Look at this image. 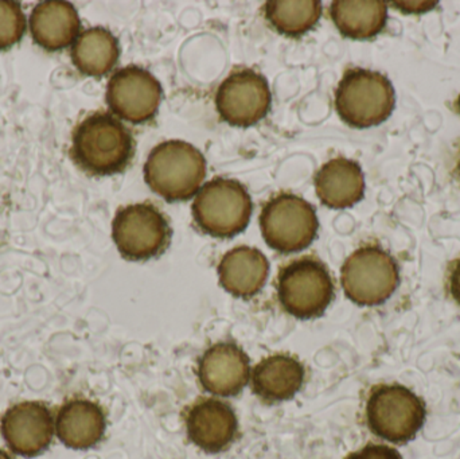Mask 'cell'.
Wrapping results in <instances>:
<instances>
[{
	"instance_id": "obj_18",
	"label": "cell",
	"mask_w": 460,
	"mask_h": 459,
	"mask_svg": "<svg viewBox=\"0 0 460 459\" xmlns=\"http://www.w3.org/2000/svg\"><path fill=\"white\" fill-rule=\"evenodd\" d=\"M81 21L75 5L62 0L38 3L30 18L32 40L49 51L67 48L80 31Z\"/></svg>"
},
{
	"instance_id": "obj_1",
	"label": "cell",
	"mask_w": 460,
	"mask_h": 459,
	"mask_svg": "<svg viewBox=\"0 0 460 459\" xmlns=\"http://www.w3.org/2000/svg\"><path fill=\"white\" fill-rule=\"evenodd\" d=\"M134 155L131 131L111 113H92L75 127L72 156L88 174L108 177L123 172Z\"/></svg>"
},
{
	"instance_id": "obj_9",
	"label": "cell",
	"mask_w": 460,
	"mask_h": 459,
	"mask_svg": "<svg viewBox=\"0 0 460 459\" xmlns=\"http://www.w3.org/2000/svg\"><path fill=\"white\" fill-rule=\"evenodd\" d=\"M172 236L166 216L150 202L121 207L113 218V242L127 260H150L162 255L169 248Z\"/></svg>"
},
{
	"instance_id": "obj_23",
	"label": "cell",
	"mask_w": 460,
	"mask_h": 459,
	"mask_svg": "<svg viewBox=\"0 0 460 459\" xmlns=\"http://www.w3.org/2000/svg\"><path fill=\"white\" fill-rule=\"evenodd\" d=\"M26 31V16L21 3L0 0V50L18 43Z\"/></svg>"
},
{
	"instance_id": "obj_12",
	"label": "cell",
	"mask_w": 460,
	"mask_h": 459,
	"mask_svg": "<svg viewBox=\"0 0 460 459\" xmlns=\"http://www.w3.org/2000/svg\"><path fill=\"white\" fill-rule=\"evenodd\" d=\"M0 431L11 452L21 457L31 458L49 449L56 428L53 415L46 404L22 402L3 414Z\"/></svg>"
},
{
	"instance_id": "obj_4",
	"label": "cell",
	"mask_w": 460,
	"mask_h": 459,
	"mask_svg": "<svg viewBox=\"0 0 460 459\" xmlns=\"http://www.w3.org/2000/svg\"><path fill=\"white\" fill-rule=\"evenodd\" d=\"M391 81L373 70L349 69L335 92V110L346 124L357 128L378 126L394 110Z\"/></svg>"
},
{
	"instance_id": "obj_8",
	"label": "cell",
	"mask_w": 460,
	"mask_h": 459,
	"mask_svg": "<svg viewBox=\"0 0 460 459\" xmlns=\"http://www.w3.org/2000/svg\"><path fill=\"white\" fill-rule=\"evenodd\" d=\"M260 228L268 247L280 253L300 252L318 234V216L302 197L280 193L265 202Z\"/></svg>"
},
{
	"instance_id": "obj_2",
	"label": "cell",
	"mask_w": 460,
	"mask_h": 459,
	"mask_svg": "<svg viewBox=\"0 0 460 459\" xmlns=\"http://www.w3.org/2000/svg\"><path fill=\"white\" fill-rule=\"evenodd\" d=\"M207 159L183 140H167L153 148L145 164V180L154 193L169 202L188 201L204 183Z\"/></svg>"
},
{
	"instance_id": "obj_24",
	"label": "cell",
	"mask_w": 460,
	"mask_h": 459,
	"mask_svg": "<svg viewBox=\"0 0 460 459\" xmlns=\"http://www.w3.org/2000/svg\"><path fill=\"white\" fill-rule=\"evenodd\" d=\"M346 459H402L400 453L386 445H367Z\"/></svg>"
},
{
	"instance_id": "obj_14",
	"label": "cell",
	"mask_w": 460,
	"mask_h": 459,
	"mask_svg": "<svg viewBox=\"0 0 460 459\" xmlns=\"http://www.w3.org/2000/svg\"><path fill=\"white\" fill-rule=\"evenodd\" d=\"M189 439L207 453H220L234 441L238 420L232 407L220 399L205 398L189 407L185 418Z\"/></svg>"
},
{
	"instance_id": "obj_27",
	"label": "cell",
	"mask_w": 460,
	"mask_h": 459,
	"mask_svg": "<svg viewBox=\"0 0 460 459\" xmlns=\"http://www.w3.org/2000/svg\"><path fill=\"white\" fill-rule=\"evenodd\" d=\"M458 107H459V110H460V96H459V99H458Z\"/></svg>"
},
{
	"instance_id": "obj_7",
	"label": "cell",
	"mask_w": 460,
	"mask_h": 459,
	"mask_svg": "<svg viewBox=\"0 0 460 459\" xmlns=\"http://www.w3.org/2000/svg\"><path fill=\"white\" fill-rule=\"evenodd\" d=\"M399 280L397 261L378 245L354 251L341 269L343 291L358 306L384 304L396 291Z\"/></svg>"
},
{
	"instance_id": "obj_16",
	"label": "cell",
	"mask_w": 460,
	"mask_h": 459,
	"mask_svg": "<svg viewBox=\"0 0 460 459\" xmlns=\"http://www.w3.org/2000/svg\"><path fill=\"white\" fill-rule=\"evenodd\" d=\"M305 369L295 356L276 353L252 369L253 393L261 401L278 403L294 398L305 384Z\"/></svg>"
},
{
	"instance_id": "obj_20",
	"label": "cell",
	"mask_w": 460,
	"mask_h": 459,
	"mask_svg": "<svg viewBox=\"0 0 460 459\" xmlns=\"http://www.w3.org/2000/svg\"><path fill=\"white\" fill-rule=\"evenodd\" d=\"M330 15L343 37L370 40L385 27L388 4L383 0H337Z\"/></svg>"
},
{
	"instance_id": "obj_17",
	"label": "cell",
	"mask_w": 460,
	"mask_h": 459,
	"mask_svg": "<svg viewBox=\"0 0 460 459\" xmlns=\"http://www.w3.org/2000/svg\"><path fill=\"white\" fill-rule=\"evenodd\" d=\"M217 271L220 285L230 296L252 298L267 282L270 261L257 248L241 245L223 256Z\"/></svg>"
},
{
	"instance_id": "obj_21",
	"label": "cell",
	"mask_w": 460,
	"mask_h": 459,
	"mask_svg": "<svg viewBox=\"0 0 460 459\" xmlns=\"http://www.w3.org/2000/svg\"><path fill=\"white\" fill-rule=\"evenodd\" d=\"M120 46L118 38L104 27L85 30L72 49L73 64L83 75L102 77L118 64Z\"/></svg>"
},
{
	"instance_id": "obj_5",
	"label": "cell",
	"mask_w": 460,
	"mask_h": 459,
	"mask_svg": "<svg viewBox=\"0 0 460 459\" xmlns=\"http://www.w3.org/2000/svg\"><path fill=\"white\" fill-rule=\"evenodd\" d=\"M191 210L197 226L204 234L229 239L248 226L253 204L243 183L215 178L199 189Z\"/></svg>"
},
{
	"instance_id": "obj_15",
	"label": "cell",
	"mask_w": 460,
	"mask_h": 459,
	"mask_svg": "<svg viewBox=\"0 0 460 459\" xmlns=\"http://www.w3.org/2000/svg\"><path fill=\"white\" fill-rule=\"evenodd\" d=\"M54 428L61 444L69 449L85 450L96 446L107 430L104 410L89 399H70L59 407Z\"/></svg>"
},
{
	"instance_id": "obj_3",
	"label": "cell",
	"mask_w": 460,
	"mask_h": 459,
	"mask_svg": "<svg viewBox=\"0 0 460 459\" xmlns=\"http://www.w3.org/2000/svg\"><path fill=\"white\" fill-rule=\"evenodd\" d=\"M367 428L391 444L412 441L426 423L423 399L404 385L383 384L370 391L365 407Z\"/></svg>"
},
{
	"instance_id": "obj_13",
	"label": "cell",
	"mask_w": 460,
	"mask_h": 459,
	"mask_svg": "<svg viewBox=\"0 0 460 459\" xmlns=\"http://www.w3.org/2000/svg\"><path fill=\"white\" fill-rule=\"evenodd\" d=\"M197 375L205 391L230 398L238 395L251 382V361L234 342H218L199 357Z\"/></svg>"
},
{
	"instance_id": "obj_25",
	"label": "cell",
	"mask_w": 460,
	"mask_h": 459,
	"mask_svg": "<svg viewBox=\"0 0 460 459\" xmlns=\"http://www.w3.org/2000/svg\"><path fill=\"white\" fill-rule=\"evenodd\" d=\"M448 288H450L454 301L460 306V259L454 261L451 266L450 275H448Z\"/></svg>"
},
{
	"instance_id": "obj_6",
	"label": "cell",
	"mask_w": 460,
	"mask_h": 459,
	"mask_svg": "<svg viewBox=\"0 0 460 459\" xmlns=\"http://www.w3.org/2000/svg\"><path fill=\"white\" fill-rule=\"evenodd\" d=\"M276 287L281 307L300 320L321 317L334 299V282L329 269L310 256L284 266L279 271Z\"/></svg>"
},
{
	"instance_id": "obj_10",
	"label": "cell",
	"mask_w": 460,
	"mask_h": 459,
	"mask_svg": "<svg viewBox=\"0 0 460 459\" xmlns=\"http://www.w3.org/2000/svg\"><path fill=\"white\" fill-rule=\"evenodd\" d=\"M215 102L218 115L230 126L251 127L268 115L272 94L264 75L243 69L221 83Z\"/></svg>"
},
{
	"instance_id": "obj_26",
	"label": "cell",
	"mask_w": 460,
	"mask_h": 459,
	"mask_svg": "<svg viewBox=\"0 0 460 459\" xmlns=\"http://www.w3.org/2000/svg\"><path fill=\"white\" fill-rule=\"evenodd\" d=\"M0 459H13L10 457V455H7V453L3 452V450H0Z\"/></svg>"
},
{
	"instance_id": "obj_11",
	"label": "cell",
	"mask_w": 460,
	"mask_h": 459,
	"mask_svg": "<svg viewBox=\"0 0 460 459\" xmlns=\"http://www.w3.org/2000/svg\"><path fill=\"white\" fill-rule=\"evenodd\" d=\"M162 93L161 83L148 70L129 65L111 77L107 102L119 118L132 124H143L155 118Z\"/></svg>"
},
{
	"instance_id": "obj_19",
	"label": "cell",
	"mask_w": 460,
	"mask_h": 459,
	"mask_svg": "<svg viewBox=\"0 0 460 459\" xmlns=\"http://www.w3.org/2000/svg\"><path fill=\"white\" fill-rule=\"evenodd\" d=\"M316 196L332 209H346L364 199L365 178L361 166L346 158L324 163L315 175Z\"/></svg>"
},
{
	"instance_id": "obj_22",
	"label": "cell",
	"mask_w": 460,
	"mask_h": 459,
	"mask_svg": "<svg viewBox=\"0 0 460 459\" xmlns=\"http://www.w3.org/2000/svg\"><path fill=\"white\" fill-rule=\"evenodd\" d=\"M264 13L276 31L286 37H302L321 19L322 3L319 0H273L265 3Z\"/></svg>"
}]
</instances>
